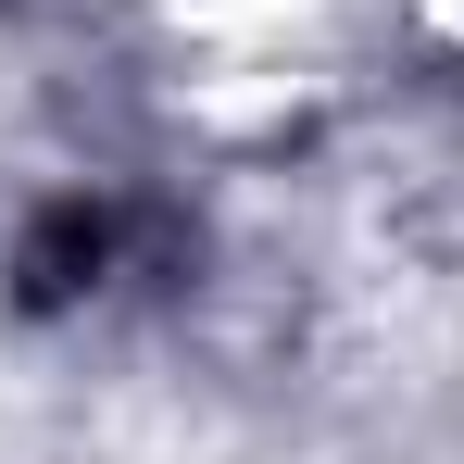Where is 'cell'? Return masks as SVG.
Returning <instances> with one entry per match:
<instances>
[{
	"label": "cell",
	"instance_id": "obj_1",
	"mask_svg": "<svg viewBox=\"0 0 464 464\" xmlns=\"http://www.w3.org/2000/svg\"><path fill=\"white\" fill-rule=\"evenodd\" d=\"M452 13H464V0H452Z\"/></svg>",
	"mask_w": 464,
	"mask_h": 464
}]
</instances>
